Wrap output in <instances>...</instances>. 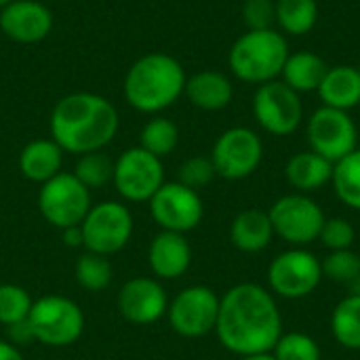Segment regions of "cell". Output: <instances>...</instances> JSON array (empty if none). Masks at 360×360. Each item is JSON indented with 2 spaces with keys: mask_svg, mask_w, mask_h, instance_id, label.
I'll return each instance as SVG.
<instances>
[{
  "mask_svg": "<svg viewBox=\"0 0 360 360\" xmlns=\"http://www.w3.org/2000/svg\"><path fill=\"white\" fill-rule=\"evenodd\" d=\"M272 356L276 360H321L323 352L312 335L291 331L281 335V340L272 348Z\"/></svg>",
  "mask_w": 360,
  "mask_h": 360,
  "instance_id": "32",
  "label": "cell"
},
{
  "mask_svg": "<svg viewBox=\"0 0 360 360\" xmlns=\"http://www.w3.org/2000/svg\"><path fill=\"white\" fill-rule=\"evenodd\" d=\"M359 74H360V65H359Z\"/></svg>",
  "mask_w": 360,
  "mask_h": 360,
  "instance_id": "44",
  "label": "cell"
},
{
  "mask_svg": "<svg viewBox=\"0 0 360 360\" xmlns=\"http://www.w3.org/2000/svg\"><path fill=\"white\" fill-rule=\"evenodd\" d=\"M61 238H63V245L70 247V249H78L82 247V230L80 226H74V228H65L61 230Z\"/></svg>",
  "mask_w": 360,
  "mask_h": 360,
  "instance_id": "38",
  "label": "cell"
},
{
  "mask_svg": "<svg viewBox=\"0 0 360 360\" xmlns=\"http://www.w3.org/2000/svg\"><path fill=\"white\" fill-rule=\"evenodd\" d=\"M184 65L167 53H148L127 72L122 93L127 103L141 114H160L186 91Z\"/></svg>",
  "mask_w": 360,
  "mask_h": 360,
  "instance_id": "3",
  "label": "cell"
},
{
  "mask_svg": "<svg viewBox=\"0 0 360 360\" xmlns=\"http://www.w3.org/2000/svg\"><path fill=\"white\" fill-rule=\"evenodd\" d=\"M27 325L34 342H38L40 346L68 348L82 338L86 321L82 308L74 300L49 293L34 300Z\"/></svg>",
  "mask_w": 360,
  "mask_h": 360,
  "instance_id": "5",
  "label": "cell"
},
{
  "mask_svg": "<svg viewBox=\"0 0 360 360\" xmlns=\"http://www.w3.org/2000/svg\"><path fill=\"white\" fill-rule=\"evenodd\" d=\"M82 247L105 257L120 253L133 236L135 219L131 209L120 200H101L93 205L80 224Z\"/></svg>",
  "mask_w": 360,
  "mask_h": 360,
  "instance_id": "6",
  "label": "cell"
},
{
  "mask_svg": "<svg viewBox=\"0 0 360 360\" xmlns=\"http://www.w3.org/2000/svg\"><path fill=\"white\" fill-rule=\"evenodd\" d=\"M74 278L78 287L84 291H91V293L105 291L114 278V268L110 264V257L93 253V251L80 253L74 264Z\"/></svg>",
  "mask_w": 360,
  "mask_h": 360,
  "instance_id": "27",
  "label": "cell"
},
{
  "mask_svg": "<svg viewBox=\"0 0 360 360\" xmlns=\"http://www.w3.org/2000/svg\"><path fill=\"white\" fill-rule=\"evenodd\" d=\"M348 287H350V293H352V295H360V276H356Z\"/></svg>",
  "mask_w": 360,
  "mask_h": 360,
  "instance_id": "41",
  "label": "cell"
},
{
  "mask_svg": "<svg viewBox=\"0 0 360 360\" xmlns=\"http://www.w3.org/2000/svg\"><path fill=\"white\" fill-rule=\"evenodd\" d=\"M8 2H13V0H0V8H2V6H6Z\"/></svg>",
  "mask_w": 360,
  "mask_h": 360,
  "instance_id": "42",
  "label": "cell"
},
{
  "mask_svg": "<svg viewBox=\"0 0 360 360\" xmlns=\"http://www.w3.org/2000/svg\"><path fill=\"white\" fill-rule=\"evenodd\" d=\"M213 333L219 344L236 356L272 352L285 333L276 297L257 283L234 285L219 297V314Z\"/></svg>",
  "mask_w": 360,
  "mask_h": 360,
  "instance_id": "1",
  "label": "cell"
},
{
  "mask_svg": "<svg viewBox=\"0 0 360 360\" xmlns=\"http://www.w3.org/2000/svg\"><path fill=\"white\" fill-rule=\"evenodd\" d=\"M32 306H34V300L27 289H23L15 283L0 285V325L2 327H13V325L25 323Z\"/></svg>",
  "mask_w": 360,
  "mask_h": 360,
  "instance_id": "31",
  "label": "cell"
},
{
  "mask_svg": "<svg viewBox=\"0 0 360 360\" xmlns=\"http://www.w3.org/2000/svg\"><path fill=\"white\" fill-rule=\"evenodd\" d=\"M238 360H276L272 356V352H264V354H249V356H238Z\"/></svg>",
  "mask_w": 360,
  "mask_h": 360,
  "instance_id": "40",
  "label": "cell"
},
{
  "mask_svg": "<svg viewBox=\"0 0 360 360\" xmlns=\"http://www.w3.org/2000/svg\"><path fill=\"white\" fill-rule=\"evenodd\" d=\"M274 228L268 211L245 209L230 224V240L243 253H262L270 247Z\"/></svg>",
  "mask_w": 360,
  "mask_h": 360,
  "instance_id": "22",
  "label": "cell"
},
{
  "mask_svg": "<svg viewBox=\"0 0 360 360\" xmlns=\"http://www.w3.org/2000/svg\"><path fill=\"white\" fill-rule=\"evenodd\" d=\"M6 335H8L6 340H8L13 346H17V348L27 346V344L34 342V335H32V331H30L27 321H25V323H19V325H13V327H6Z\"/></svg>",
  "mask_w": 360,
  "mask_h": 360,
  "instance_id": "37",
  "label": "cell"
},
{
  "mask_svg": "<svg viewBox=\"0 0 360 360\" xmlns=\"http://www.w3.org/2000/svg\"><path fill=\"white\" fill-rule=\"evenodd\" d=\"M331 186L340 202L352 211H360V148L333 165Z\"/></svg>",
  "mask_w": 360,
  "mask_h": 360,
  "instance_id": "28",
  "label": "cell"
},
{
  "mask_svg": "<svg viewBox=\"0 0 360 360\" xmlns=\"http://www.w3.org/2000/svg\"><path fill=\"white\" fill-rule=\"evenodd\" d=\"M51 139L68 154L99 152L110 146L118 133L120 116L116 105L97 93H70L61 97L49 118Z\"/></svg>",
  "mask_w": 360,
  "mask_h": 360,
  "instance_id": "2",
  "label": "cell"
},
{
  "mask_svg": "<svg viewBox=\"0 0 360 360\" xmlns=\"http://www.w3.org/2000/svg\"><path fill=\"white\" fill-rule=\"evenodd\" d=\"M321 266H323V276L340 285H350L356 276H360L359 253H354L352 249L329 251L327 257L321 259Z\"/></svg>",
  "mask_w": 360,
  "mask_h": 360,
  "instance_id": "33",
  "label": "cell"
},
{
  "mask_svg": "<svg viewBox=\"0 0 360 360\" xmlns=\"http://www.w3.org/2000/svg\"><path fill=\"white\" fill-rule=\"evenodd\" d=\"M215 177L217 173L209 156H190L188 160L179 165V171H177V181L196 192L207 188Z\"/></svg>",
  "mask_w": 360,
  "mask_h": 360,
  "instance_id": "34",
  "label": "cell"
},
{
  "mask_svg": "<svg viewBox=\"0 0 360 360\" xmlns=\"http://www.w3.org/2000/svg\"><path fill=\"white\" fill-rule=\"evenodd\" d=\"M211 162L217 177L228 181H240L251 177L264 160L262 137L247 127L226 129L213 143Z\"/></svg>",
  "mask_w": 360,
  "mask_h": 360,
  "instance_id": "10",
  "label": "cell"
},
{
  "mask_svg": "<svg viewBox=\"0 0 360 360\" xmlns=\"http://www.w3.org/2000/svg\"><path fill=\"white\" fill-rule=\"evenodd\" d=\"M72 173L89 190H97V188H103V186L112 184V177H114V160L103 150L89 152V154L78 156Z\"/></svg>",
  "mask_w": 360,
  "mask_h": 360,
  "instance_id": "30",
  "label": "cell"
},
{
  "mask_svg": "<svg viewBox=\"0 0 360 360\" xmlns=\"http://www.w3.org/2000/svg\"><path fill=\"white\" fill-rule=\"evenodd\" d=\"M274 236L291 247H308L319 240L321 230L327 221L323 207L308 194L281 196L268 211Z\"/></svg>",
  "mask_w": 360,
  "mask_h": 360,
  "instance_id": "9",
  "label": "cell"
},
{
  "mask_svg": "<svg viewBox=\"0 0 360 360\" xmlns=\"http://www.w3.org/2000/svg\"><path fill=\"white\" fill-rule=\"evenodd\" d=\"M289 57V44L281 32L249 30L232 44L228 53V65L232 74L251 84L272 82L283 74Z\"/></svg>",
  "mask_w": 360,
  "mask_h": 360,
  "instance_id": "4",
  "label": "cell"
},
{
  "mask_svg": "<svg viewBox=\"0 0 360 360\" xmlns=\"http://www.w3.org/2000/svg\"><path fill=\"white\" fill-rule=\"evenodd\" d=\"M319 97L323 105L350 112L360 103V74L359 68L352 65H335L329 68L321 86Z\"/></svg>",
  "mask_w": 360,
  "mask_h": 360,
  "instance_id": "23",
  "label": "cell"
},
{
  "mask_svg": "<svg viewBox=\"0 0 360 360\" xmlns=\"http://www.w3.org/2000/svg\"><path fill=\"white\" fill-rule=\"evenodd\" d=\"M0 360H25L21 354V348L13 346L8 340H0Z\"/></svg>",
  "mask_w": 360,
  "mask_h": 360,
  "instance_id": "39",
  "label": "cell"
},
{
  "mask_svg": "<svg viewBox=\"0 0 360 360\" xmlns=\"http://www.w3.org/2000/svg\"><path fill=\"white\" fill-rule=\"evenodd\" d=\"M276 23L285 34L304 36L312 32L319 21L316 0H274Z\"/></svg>",
  "mask_w": 360,
  "mask_h": 360,
  "instance_id": "26",
  "label": "cell"
},
{
  "mask_svg": "<svg viewBox=\"0 0 360 360\" xmlns=\"http://www.w3.org/2000/svg\"><path fill=\"white\" fill-rule=\"evenodd\" d=\"M327 251H346L356 243V230L346 217H329L319 236Z\"/></svg>",
  "mask_w": 360,
  "mask_h": 360,
  "instance_id": "35",
  "label": "cell"
},
{
  "mask_svg": "<svg viewBox=\"0 0 360 360\" xmlns=\"http://www.w3.org/2000/svg\"><path fill=\"white\" fill-rule=\"evenodd\" d=\"M253 116L266 133L289 137L304 120V103L300 93L283 80H272L257 86L253 95Z\"/></svg>",
  "mask_w": 360,
  "mask_h": 360,
  "instance_id": "13",
  "label": "cell"
},
{
  "mask_svg": "<svg viewBox=\"0 0 360 360\" xmlns=\"http://www.w3.org/2000/svg\"><path fill=\"white\" fill-rule=\"evenodd\" d=\"M148 266L158 281H177L192 266V247L186 234L160 230L148 247Z\"/></svg>",
  "mask_w": 360,
  "mask_h": 360,
  "instance_id": "18",
  "label": "cell"
},
{
  "mask_svg": "<svg viewBox=\"0 0 360 360\" xmlns=\"http://www.w3.org/2000/svg\"><path fill=\"white\" fill-rule=\"evenodd\" d=\"M333 340L346 350H360V295H346L331 312Z\"/></svg>",
  "mask_w": 360,
  "mask_h": 360,
  "instance_id": "25",
  "label": "cell"
},
{
  "mask_svg": "<svg viewBox=\"0 0 360 360\" xmlns=\"http://www.w3.org/2000/svg\"><path fill=\"white\" fill-rule=\"evenodd\" d=\"M243 21L249 30H272L276 23L274 0H245Z\"/></svg>",
  "mask_w": 360,
  "mask_h": 360,
  "instance_id": "36",
  "label": "cell"
},
{
  "mask_svg": "<svg viewBox=\"0 0 360 360\" xmlns=\"http://www.w3.org/2000/svg\"><path fill=\"white\" fill-rule=\"evenodd\" d=\"M177 143H179V129L167 116H152L139 133V146L158 158L175 152Z\"/></svg>",
  "mask_w": 360,
  "mask_h": 360,
  "instance_id": "29",
  "label": "cell"
},
{
  "mask_svg": "<svg viewBox=\"0 0 360 360\" xmlns=\"http://www.w3.org/2000/svg\"><path fill=\"white\" fill-rule=\"evenodd\" d=\"M331 177L333 162L312 150L293 154L285 165V179L300 194H310L325 188L327 184H331Z\"/></svg>",
  "mask_w": 360,
  "mask_h": 360,
  "instance_id": "21",
  "label": "cell"
},
{
  "mask_svg": "<svg viewBox=\"0 0 360 360\" xmlns=\"http://www.w3.org/2000/svg\"><path fill=\"white\" fill-rule=\"evenodd\" d=\"M148 205L156 226L167 232L188 234L196 230L205 217V202L200 194L177 179L165 181Z\"/></svg>",
  "mask_w": 360,
  "mask_h": 360,
  "instance_id": "14",
  "label": "cell"
},
{
  "mask_svg": "<svg viewBox=\"0 0 360 360\" xmlns=\"http://www.w3.org/2000/svg\"><path fill=\"white\" fill-rule=\"evenodd\" d=\"M306 137L310 150L327 158L329 162H340L350 152L359 148V129L352 116L335 108H319L306 127Z\"/></svg>",
  "mask_w": 360,
  "mask_h": 360,
  "instance_id": "15",
  "label": "cell"
},
{
  "mask_svg": "<svg viewBox=\"0 0 360 360\" xmlns=\"http://www.w3.org/2000/svg\"><path fill=\"white\" fill-rule=\"evenodd\" d=\"M169 302L171 300L167 295V289L162 287V281L154 276L129 278L116 295L120 316L137 327H148L165 319Z\"/></svg>",
  "mask_w": 360,
  "mask_h": 360,
  "instance_id": "16",
  "label": "cell"
},
{
  "mask_svg": "<svg viewBox=\"0 0 360 360\" xmlns=\"http://www.w3.org/2000/svg\"><path fill=\"white\" fill-rule=\"evenodd\" d=\"M91 207V190L84 184H80L74 173L61 171L59 175L40 186V215L44 217L46 224H51L57 230L80 226Z\"/></svg>",
  "mask_w": 360,
  "mask_h": 360,
  "instance_id": "8",
  "label": "cell"
},
{
  "mask_svg": "<svg viewBox=\"0 0 360 360\" xmlns=\"http://www.w3.org/2000/svg\"><path fill=\"white\" fill-rule=\"evenodd\" d=\"M112 184L120 198L129 202H150V198L165 184L162 158L150 154L141 146L127 148L114 160Z\"/></svg>",
  "mask_w": 360,
  "mask_h": 360,
  "instance_id": "11",
  "label": "cell"
},
{
  "mask_svg": "<svg viewBox=\"0 0 360 360\" xmlns=\"http://www.w3.org/2000/svg\"><path fill=\"white\" fill-rule=\"evenodd\" d=\"M219 314V295L207 285H192L181 289L167 310L171 329L186 338L198 340L215 331Z\"/></svg>",
  "mask_w": 360,
  "mask_h": 360,
  "instance_id": "12",
  "label": "cell"
},
{
  "mask_svg": "<svg viewBox=\"0 0 360 360\" xmlns=\"http://www.w3.org/2000/svg\"><path fill=\"white\" fill-rule=\"evenodd\" d=\"M329 65L327 61L310 51H300V53H289L285 68H283V82L291 86L295 93H310L319 91Z\"/></svg>",
  "mask_w": 360,
  "mask_h": 360,
  "instance_id": "24",
  "label": "cell"
},
{
  "mask_svg": "<svg viewBox=\"0 0 360 360\" xmlns=\"http://www.w3.org/2000/svg\"><path fill=\"white\" fill-rule=\"evenodd\" d=\"M63 154L65 152L51 137L49 139H34V141L25 143L23 150L19 152V158H17L19 171L27 181L42 186L44 181H49L61 173Z\"/></svg>",
  "mask_w": 360,
  "mask_h": 360,
  "instance_id": "20",
  "label": "cell"
},
{
  "mask_svg": "<svg viewBox=\"0 0 360 360\" xmlns=\"http://www.w3.org/2000/svg\"><path fill=\"white\" fill-rule=\"evenodd\" d=\"M53 30V13L38 0H13L0 8V32L13 42L36 44Z\"/></svg>",
  "mask_w": 360,
  "mask_h": 360,
  "instance_id": "17",
  "label": "cell"
},
{
  "mask_svg": "<svg viewBox=\"0 0 360 360\" xmlns=\"http://www.w3.org/2000/svg\"><path fill=\"white\" fill-rule=\"evenodd\" d=\"M359 262H360V253H359Z\"/></svg>",
  "mask_w": 360,
  "mask_h": 360,
  "instance_id": "43",
  "label": "cell"
},
{
  "mask_svg": "<svg viewBox=\"0 0 360 360\" xmlns=\"http://www.w3.org/2000/svg\"><path fill=\"white\" fill-rule=\"evenodd\" d=\"M323 278L321 259L306 247H291L268 266V289L281 300H304L319 289Z\"/></svg>",
  "mask_w": 360,
  "mask_h": 360,
  "instance_id": "7",
  "label": "cell"
},
{
  "mask_svg": "<svg viewBox=\"0 0 360 360\" xmlns=\"http://www.w3.org/2000/svg\"><path fill=\"white\" fill-rule=\"evenodd\" d=\"M184 95L198 110L217 112V110H224L232 101L234 86L226 74L215 72V70H202V72L188 76Z\"/></svg>",
  "mask_w": 360,
  "mask_h": 360,
  "instance_id": "19",
  "label": "cell"
}]
</instances>
